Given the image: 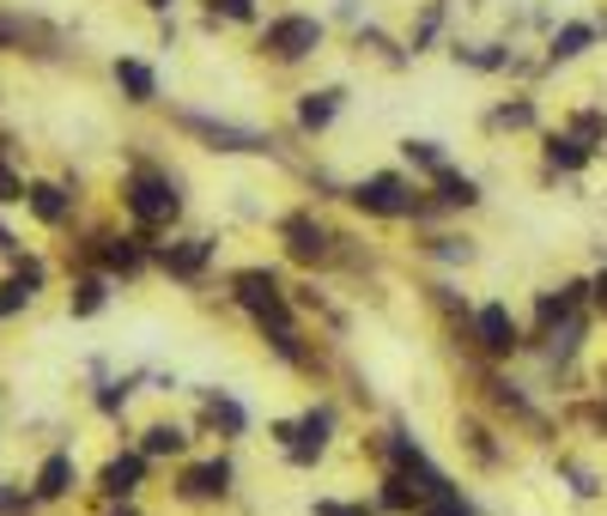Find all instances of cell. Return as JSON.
Here are the masks:
<instances>
[{
    "label": "cell",
    "mask_w": 607,
    "mask_h": 516,
    "mask_svg": "<svg viewBox=\"0 0 607 516\" xmlns=\"http://www.w3.org/2000/svg\"><path fill=\"white\" fill-rule=\"evenodd\" d=\"M540 98L535 92H510V98H498L493 110L480 115V134H540Z\"/></svg>",
    "instance_id": "d6986e66"
},
{
    "label": "cell",
    "mask_w": 607,
    "mask_h": 516,
    "mask_svg": "<svg viewBox=\"0 0 607 516\" xmlns=\"http://www.w3.org/2000/svg\"><path fill=\"white\" fill-rule=\"evenodd\" d=\"M24 206H31V219H37V225H49V231H61V225L73 219V195H68V183H49V176L24 183Z\"/></svg>",
    "instance_id": "484cf974"
},
{
    "label": "cell",
    "mask_w": 607,
    "mask_h": 516,
    "mask_svg": "<svg viewBox=\"0 0 607 516\" xmlns=\"http://www.w3.org/2000/svg\"><path fill=\"white\" fill-rule=\"evenodd\" d=\"M589 310H596V322H607V262L589 274Z\"/></svg>",
    "instance_id": "74e56055"
},
{
    "label": "cell",
    "mask_w": 607,
    "mask_h": 516,
    "mask_svg": "<svg viewBox=\"0 0 607 516\" xmlns=\"http://www.w3.org/2000/svg\"><path fill=\"white\" fill-rule=\"evenodd\" d=\"M267 444H274L280 462L299 468V474L322 468V462L334 456V444H341V402H334V395H316V402L299 407V413H280V419L267 425Z\"/></svg>",
    "instance_id": "3957f363"
},
{
    "label": "cell",
    "mask_w": 607,
    "mask_h": 516,
    "mask_svg": "<svg viewBox=\"0 0 607 516\" xmlns=\"http://www.w3.org/2000/svg\"><path fill=\"white\" fill-rule=\"evenodd\" d=\"M328 19H334V24H346V31H358V24H365V0H334Z\"/></svg>",
    "instance_id": "8d00e7d4"
},
{
    "label": "cell",
    "mask_w": 607,
    "mask_h": 516,
    "mask_svg": "<svg viewBox=\"0 0 607 516\" xmlns=\"http://www.w3.org/2000/svg\"><path fill=\"white\" fill-rule=\"evenodd\" d=\"M322 43H328V19H316V12H274V19L255 31V55L267 61V68H304V61L322 55Z\"/></svg>",
    "instance_id": "52a82bcc"
},
{
    "label": "cell",
    "mask_w": 607,
    "mask_h": 516,
    "mask_svg": "<svg viewBox=\"0 0 607 516\" xmlns=\"http://www.w3.org/2000/svg\"><path fill=\"white\" fill-rule=\"evenodd\" d=\"M103 516H140V505H110Z\"/></svg>",
    "instance_id": "ab89813d"
},
{
    "label": "cell",
    "mask_w": 607,
    "mask_h": 516,
    "mask_svg": "<svg viewBox=\"0 0 607 516\" xmlns=\"http://www.w3.org/2000/svg\"><path fill=\"white\" fill-rule=\"evenodd\" d=\"M425 183H413L402 164H390V171H365V176H346V206H353L358 219H371V225H413V206H419Z\"/></svg>",
    "instance_id": "8992f818"
},
{
    "label": "cell",
    "mask_w": 607,
    "mask_h": 516,
    "mask_svg": "<svg viewBox=\"0 0 607 516\" xmlns=\"http://www.w3.org/2000/svg\"><path fill=\"white\" fill-rule=\"evenodd\" d=\"M601 152L584 146V140L571 134V128H540V171L553 176V183H577V176L596 171Z\"/></svg>",
    "instance_id": "2e32d148"
},
{
    "label": "cell",
    "mask_w": 607,
    "mask_h": 516,
    "mask_svg": "<svg viewBox=\"0 0 607 516\" xmlns=\"http://www.w3.org/2000/svg\"><path fill=\"white\" fill-rule=\"evenodd\" d=\"M171 122L183 128L201 152H219V159H280V164H292V152L280 146L274 128L231 122V115H206V110H171Z\"/></svg>",
    "instance_id": "277c9868"
},
{
    "label": "cell",
    "mask_w": 607,
    "mask_h": 516,
    "mask_svg": "<svg viewBox=\"0 0 607 516\" xmlns=\"http://www.w3.org/2000/svg\"><path fill=\"white\" fill-rule=\"evenodd\" d=\"M0 255H7V262H12V255H19V237H12L7 225H0Z\"/></svg>",
    "instance_id": "f35d334b"
},
{
    "label": "cell",
    "mask_w": 607,
    "mask_h": 516,
    "mask_svg": "<svg viewBox=\"0 0 607 516\" xmlns=\"http://www.w3.org/2000/svg\"><path fill=\"white\" fill-rule=\"evenodd\" d=\"M206 12L219 24H255L262 31V0H206Z\"/></svg>",
    "instance_id": "836d02e7"
},
{
    "label": "cell",
    "mask_w": 607,
    "mask_h": 516,
    "mask_svg": "<svg viewBox=\"0 0 607 516\" xmlns=\"http://www.w3.org/2000/svg\"><path fill=\"white\" fill-rule=\"evenodd\" d=\"M146 7H152V12H164V7H176V0H146Z\"/></svg>",
    "instance_id": "60d3db41"
},
{
    "label": "cell",
    "mask_w": 607,
    "mask_h": 516,
    "mask_svg": "<svg viewBox=\"0 0 607 516\" xmlns=\"http://www.w3.org/2000/svg\"><path fill=\"white\" fill-rule=\"evenodd\" d=\"M559 128H571L584 146H596V152H607V110H596V103H577V110H565V122Z\"/></svg>",
    "instance_id": "4dcf8cb0"
},
{
    "label": "cell",
    "mask_w": 607,
    "mask_h": 516,
    "mask_svg": "<svg viewBox=\"0 0 607 516\" xmlns=\"http://www.w3.org/2000/svg\"><path fill=\"white\" fill-rule=\"evenodd\" d=\"M601 43V31H596V19H565V24H553V37H547V73H559V68H577V61L589 55V49Z\"/></svg>",
    "instance_id": "44dd1931"
},
{
    "label": "cell",
    "mask_w": 607,
    "mask_h": 516,
    "mask_svg": "<svg viewBox=\"0 0 607 516\" xmlns=\"http://www.w3.org/2000/svg\"><path fill=\"white\" fill-rule=\"evenodd\" d=\"M225 304L250 322L255 334H274V328H299V304H292V280L280 274L274 262H243L225 274Z\"/></svg>",
    "instance_id": "6da1fadb"
},
{
    "label": "cell",
    "mask_w": 607,
    "mask_h": 516,
    "mask_svg": "<svg viewBox=\"0 0 607 516\" xmlns=\"http://www.w3.org/2000/svg\"><path fill=\"white\" fill-rule=\"evenodd\" d=\"M37 510V493H24V486H0V516H31Z\"/></svg>",
    "instance_id": "e575fe53"
},
{
    "label": "cell",
    "mask_w": 607,
    "mask_h": 516,
    "mask_svg": "<svg viewBox=\"0 0 607 516\" xmlns=\"http://www.w3.org/2000/svg\"><path fill=\"white\" fill-rule=\"evenodd\" d=\"M152 267L176 286H206V274L219 267V237L213 231H189V237H171L152 250Z\"/></svg>",
    "instance_id": "30bf717a"
},
{
    "label": "cell",
    "mask_w": 607,
    "mask_h": 516,
    "mask_svg": "<svg viewBox=\"0 0 607 516\" xmlns=\"http://www.w3.org/2000/svg\"><path fill=\"white\" fill-rule=\"evenodd\" d=\"M231 493H237V456L231 449L206 462H183V474H176V505H225Z\"/></svg>",
    "instance_id": "7c38bea8"
},
{
    "label": "cell",
    "mask_w": 607,
    "mask_h": 516,
    "mask_svg": "<svg viewBox=\"0 0 607 516\" xmlns=\"http://www.w3.org/2000/svg\"><path fill=\"white\" fill-rule=\"evenodd\" d=\"M250 425H255V413H250L243 395L219 389V383H201V389H195V432L237 444V437H250Z\"/></svg>",
    "instance_id": "4fadbf2b"
},
{
    "label": "cell",
    "mask_w": 607,
    "mask_h": 516,
    "mask_svg": "<svg viewBox=\"0 0 607 516\" xmlns=\"http://www.w3.org/2000/svg\"><path fill=\"white\" fill-rule=\"evenodd\" d=\"M122 213H128V225H134L140 237L159 243L164 231H171L176 219L189 213V189H183V176H176L171 164H146V159H140L134 171L122 176Z\"/></svg>",
    "instance_id": "7a4b0ae2"
},
{
    "label": "cell",
    "mask_w": 607,
    "mask_h": 516,
    "mask_svg": "<svg viewBox=\"0 0 607 516\" xmlns=\"http://www.w3.org/2000/svg\"><path fill=\"white\" fill-rule=\"evenodd\" d=\"M425 195H432V201L462 225L468 213H480V206H486V183H480L474 171H456V164H449L444 176H432V183H425Z\"/></svg>",
    "instance_id": "ac0fdd59"
},
{
    "label": "cell",
    "mask_w": 607,
    "mask_h": 516,
    "mask_svg": "<svg viewBox=\"0 0 607 516\" xmlns=\"http://www.w3.org/2000/svg\"><path fill=\"white\" fill-rule=\"evenodd\" d=\"M341 237L346 231L334 225L328 213H316V206H286V213H274V243L280 255H286L292 267H304V274H328L334 262H341Z\"/></svg>",
    "instance_id": "5b68a950"
},
{
    "label": "cell",
    "mask_w": 607,
    "mask_h": 516,
    "mask_svg": "<svg viewBox=\"0 0 607 516\" xmlns=\"http://www.w3.org/2000/svg\"><path fill=\"white\" fill-rule=\"evenodd\" d=\"M12 201H24V176L0 159V206H12Z\"/></svg>",
    "instance_id": "d590c367"
},
{
    "label": "cell",
    "mask_w": 607,
    "mask_h": 516,
    "mask_svg": "<svg viewBox=\"0 0 607 516\" xmlns=\"http://www.w3.org/2000/svg\"><path fill=\"white\" fill-rule=\"evenodd\" d=\"M146 480H152V462L140 456V449H115V456L98 468V493L110 498V505H140Z\"/></svg>",
    "instance_id": "e0dca14e"
},
{
    "label": "cell",
    "mask_w": 607,
    "mask_h": 516,
    "mask_svg": "<svg viewBox=\"0 0 607 516\" xmlns=\"http://www.w3.org/2000/svg\"><path fill=\"white\" fill-rule=\"evenodd\" d=\"M346 103H353V85H346V80L304 85V92L292 98V134H299V140H322L346 115Z\"/></svg>",
    "instance_id": "8fae6325"
},
{
    "label": "cell",
    "mask_w": 607,
    "mask_h": 516,
    "mask_svg": "<svg viewBox=\"0 0 607 516\" xmlns=\"http://www.w3.org/2000/svg\"><path fill=\"white\" fill-rule=\"evenodd\" d=\"M73 486H80L73 456H68V449H49V456L37 462V480H31L37 505H61V498H73Z\"/></svg>",
    "instance_id": "d4e9b609"
},
{
    "label": "cell",
    "mask_w": 607,
    "mask_h": 516,
    "mask_svg": "<svg viewBox=\"0 0 607 516\" xmlns=\"http://www.w3.org/2000/svg\"><path fill=\"white\" fill-rule=\"evenodd\" d=\"M523 341H528V328H523V316L510 310V299H480L474 304L468 346H474L480 365H516V358H523Z\"/></svg>",
    "instance_id": "ba28073f"
},
{
    "label": "cell",
    "mask_w": 607,
    "mask_h": 516,
    "mask_svg": "<svg viewBox=\"0 0 607 516\" xmlns=\"http://www.w3.org/2000/svg\"><path fill=\"white\" fill-rule=\"evenodd\" d=\"M110 80H115V92L134 103V110L159 103V68H152V61H140V55H115V61H110Z\"/></svg>",
    "instance_id": "cb8c5ba5"
},
{
    "label": "cell",
    "mask_w": 607,
    "mask_h": 516,
    "mask_svg": "<svg viewBox=\"0 0 607 516\" xmlns=\"http://www.w3.org/2000/svg\"><path fill=\"white\" fill-rule=\"evenodd\" d=\"M395 152H402V171L413 183H432V176H444L449 164H456L449 159V140H437V134H402Z\"/></svg>",
    "instance_id": "7402d4cb"
},
{
    "label": "cell",
    "mask_w": 607,
    "mask_h": 516,
    "mask_svg": "<svg viewBox=\"0 0 607 516\" xmlns=\"http://www.w3.org/2000/svg\"><path fill=\"white\" fill-rule=\"evenodd\" d=\"M110 304V274H98V267H85L80 280H73V292H68V316H98V310Z\"/></svg>",
    "instance_id": "f1b7e54d"
},
{
    "label": "cell",
    "mask_w": 607,
    "mask_h": 516,
    "mask_svg": "<svg viewBox=\"0 0 607 516\" xmlns=\"http://www.w3.org/2000/svg\"><path fill=\"white\" fill-rule=\"evenodd\" d=\"M444 24H449V0H425L419 19H413V31H407V55H425V49L444 37Z\"/></svg>",
    "instance_id": "f546056e"
},
{
    "label": "cell",
    "mask_w": 607,
    "mask_h": 516,
    "mask_svg": "<svg viewBox=\"0 0 607 516\" xmlns=\"http://www.w3.org/2000/svg\"><path fill=\"white\" fill-rule=\"evenodd\" d=\"M413 255H419L425 267H437V274H462V267L480 262V237H474L468 225H437V231H419V237H413Z\"/></svg>",
    "instance_id": "5bb4252c"
},
{
    "label": "cell",
    "mask_w": 607,
    "mask_h": 516,
    "mask_svg": "<svg viewBox=\"0 0 607 516\" xmlns=\"http://www.w3.org/2000/svg\"><path fill=\"white\" fill-rule=\"evenodd\" d=\"M152 250L159 243L140 237V231H103V237H92V267L110 280H140L152 267Z\"/></svg>",
    "instance_id": "9a60e30c"
},
{
    "label": "cell",
    "mask_w": 607,
    "mask_h": 516,
    "mask_svg": "<svg viewBox=\"0 0 607 516\" xmlns=\"http://www.w3.org/2000/svg\"><path fill=\"white\" fill-rule=\"evenodd\" d=\"M140 456L146 462H183L189 456V425L183 419H152L146 432H140Z\"/></svg>",
    "instance_id": "4316f807"
},
{
    "label": "cell",
    "mask_w": 607,
    "mask_h": 516,
    "mask_svg": "<svg viewBox=\"0 0 607 516\" xmlns=\"http://www.w3.org/2000/svg\"><path fill=\"white\" fill-rule=\"evenodd\" d=\"M553 480H559L577 505H596V498H607V474L589 456H577V449H553Z\"/></svg>",
    "instance_id": "ffe728a7"
},
{
    "label": "cell",
    "mask_w": 607,
    "mask_h": 516,
    "mask_svg": "<svg viewBox=\"0 0 607 516\" xmlns=\"http://www.w3.org/2000/svg\"><path fill=\"white\" fill-rule=\"evenodd\" d=\"M456 449H462V462H468L474 474H505V468H510V437H505V425H498L493 413H480V407L456 413Z\"/></svg>",
    "instance_id": "9c48e42d"
},
{
    "label": "cell",
    "mask_w": 607,
    "mask_h": 516,
    "mask_svg": "<svg viewBox=\"0 0 607 516\" xmlns=\"http://www.w3.org/2000/svg\"><path fill=\"white\" fill-rule=\"evenodd\" d=\"M310 516H377L371 498H346V493H322L310 498Z\"/></svg>",
    "instance_id": "d6a6232c"
},
{
    "label": "cell",
    "mask_w": 607,
    "mask_h": 516,
    "mask_svg": "<svg viewBox=\"0 0 607 516\" xmlns=\"http://www.w3.org/2000/svg\"><path fill=\"white\" fill-rule=\"evenodd\" d=\"M419 516H486V505H480V498H474L468 486L456 480V474H449V480H444V486H437V493L419 505Z\"/></svg>",
    "instance_id": "83f0119b"
},
{
    "label": "cell",
    "mask_w": 607,
    "mask_h": 516,
    "mask_svg": "<svg viewBox=\"0 0 607 516\" xmlns=\"http://www.w3.org/2000/svg\"><path fill=\"white\" fill-rule=\"evenodd\" d=\"M510 55L516 49L510 43H462V37H449V61H456V68H468V73H480V80H505L510 73Z\"/></svg>",
    "instance_id": "603a6c76"
},
{
    "label": "cell",
    "mask_w": 607,
    "mask_h": 516,
    "mask_svg": "<svg viewBox=\"0 0 607 516\" xmlns=\"http://www.w3.org/2000/svg\"><path fill=\"white\" fill-rule=\"evenodd\" d=\"M134 389H140V377H103L98 389H92V407L103 413V419H115V413H128Z\"/></svg>",
    "instance_id": "1f68e13d"
}]
</instances>
